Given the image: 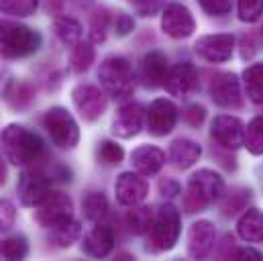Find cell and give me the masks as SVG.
I'll use <instances>...</instances> for the list:
<instances>
[{
	"instance_id": "obj_1",
	"label": "cell",
	"mask_w": 263,
	"mask_h": 261,
	"mask_svg": "<svg viewBox=\"0 0 263 261\" xmlns=\"http://www.w3.org/2000/svg\"><path fill=\"white\" fill-rule=\"evenodd\" d=\"M4 157L18 167H33L45 157V145L41 137L23 125H8L0 135Z\"/></svg>"
},
{
	"instance_id": "obj_2",
	"label": "cell",
	"mask_w": 263,
	"mask_h": 261,
	"mask_svg": "<svg viewBox=\"0 0 263 261\" xmlns=\"http://www.w3.org/2000/svg\"><path fill=\"white\" fill-rule=\"evenodd\" d=\"M182 233V216L174 204H163L151 220L149 231L145 233L147 245L145 249L151 253H163L176 247Z\"/></svg>"
},
{
	"instance_id": "obj_3",
	"label": "cell",
	"mask_w": 263,
	"mask_h": 261,
	"mask_svg": "<svg viewBox=\"0 0 263 261\" xmlns=\"http://www.w3.org/2000/svg\"><path fill=\"white\" fill-rule=\"evenodd\" d=\"M41 33L16 23V21H0V58L4 60H23L39 51Z\"/></svg>"
},
{
	"instance_id": "obj_4",
	"label": "cell",
	"mask_w": 263,
	"mask_h": 261,
	"mask_svg": "<svg viewBox=\"0 0 263 261\" xmlns=\"http://www.w3.org/2000/svg\"><path fill=\"white\" fill-rule=\"evenodd\" d=\"M224 196V182L212 170H198L190 176L186 192H184V210L188 214L202 212L212 202Z\"/></svg>"
},
{
	"instance_id": "obj_5",
	"label": "cell",
	"mask_w": 263,
	"mask_h": 261,
	"mask_svg": "<svg viewBox=\"0 0 263 261\" xmlns=\"http://www.w3.org/2000/svg\"><path fill=\"white\" fill-rule=\"evenodd\" d=\"M98 80L106 96H110L112 100H127L135 90L133 65L121 55H110L100 64Z\"/></svg>"
},
{
	"instance_id": "obj_6",
	"label": "cell",
	"mask_w": 263,
	"mask_h": 261,
	"mask_svg": "<svg viewBox=\"0 0 263 261\" xmlns=\"http://www.w3.org/2000/svg\"><path fill=\"white\" fill-rule=\"evenodd\" d=\"M43 127L53 145H58L60 149H73L80 141V127L76 119L62 106H53L45 113Z\"/></svg>"
},
{
	"instance_id": "obj_7",
	"label": "cell",
	"mask_w": 263,
	"mask_h": 261,
	"mask_svg": "<svg viewBox=\"0 0 263 261\" xmlns=\"http://www.w3.org/2000/svg\"><path fill=\"white\" fill-rule=\"evenodd\" d=\"M73 218V202L71 198L64 192H49V196L35 206V220L43 229H53L62 222H67Z\"/></svg>"
},
{
	"instance_id": "obj_8",
	"label": "cell",
	"mask_w": 263,
	"mask_h": 261,
	"mask_svg": "<svg viewBox=\"0 0 263 261\" xmlns=\"http://www.w3.org/2000/svg\"><path fill=\"white\" fill-rule=\"evenodd\" d=\"M16 192L23 206H39L51 192V176L45 174L41 167L33 165L21 174Z\"/></svg>"
},
{
	"instance_id": "obj_9",
	"label": "cell",
	"mask_w": 263,
	"mask_h": 261,
	"mask_svg": "<svg viewBox=\"0 0 263 261\" xmlns=\"http://www.w3.org/2000/svg\"><path fill=\"white\" fill-rule=\"evenodd\" d=\"M71 100H73V106L78 108L80 117L88 123H94L96 119H100L108 106L106 92L100 90L98 86H92V84L76 86L71 92Z\"/></svg>"
},
{
	"instance_id": "obj_10",
	"label": "cell",
	"mask_w": 263,
	"mask_h": 261,
	"mask_svg": "<svg viewBox=\"0 0 263 261\" xmlns=\"http://www.w3.org/2000/svg\"><path fill=\"white\" fill-rule=\"evenodd\" d=\"M161 31L172 39H188L196 31V21L184 4L172 2L161 10Z\"/></svg>"
},
{
	"instance_id": "obj_11",
	"label": "cell",
	"mask_w": 263,
	"mask_h": 261,
	"mask_svg": "<svg viewBox=\"0 0 263 261\" xmlns=\"http://www.w3.org/2000/svg\"><path fill=\"white\" fill-rule=\"evenodd\" d=\"M145 123L151 135L155 137H165L170 135L176 123H178V108L172 100L165 98H157L149 104L147 113H145Z\"/></svg>"
},
{
	"instance_id": "obj_12",
	"label": "cell",
	"mask_w": 263,
	"mask_h": 261,
	"mask_svg": "<svg viewBox=\"0 0 263 261\" xmlns=\"http://www.w3.org/2000/svg\"><path fill=\"white\" fill-rule=\"evenodd\" d=\"M235 47V37L229 33L220 35H204L194 43V51L208 64H224L231 60Z\"/></svg>"
},
{
	"instance_id": "obj_13",
	"label": "cell",
	"mask_w": 263,
	"mask_h": 261,
	"mask_svg": "<svg viewBox=\"0 0 263 261\" xmlns=\"http://www.w3.org/2000/svg\"><path fill=\"white\" fill-rule=\"evenodd\" d=\"M208 94L214 104L222 108H241L243 106V94H241V84L235 73H218L212 78Z\"/></svg>"
},
{
	"instance_id": "obj_14",
	"label": "cell",
	"mask_w": 263,
	"mask_h": 261,
	"mask_svg": "<svg viewBox=\"0 0 263 261\" xmlns=\"http://www.w3.org/2000/svg\"><path fill=\"white\" fill-rule=\"evenodd\" d=\"M210 135L222 149H239L245 145V125L231 115H220L212 121Z\"/></svg>"
},
{
	"instance_id": "obj_15",
	"label": "cell",
	"mask_w": 263,
	"mask_h": 261,
	"mask_svg": "<svg viewBox=\"0 0 263 261\" xmlns=\"http://www.w3.org/2000/svg\"><path fill=\"white\" fill-rule=\"evenodd\" d=\"M115 194L123 206H137L149 194V184L139 172H125L115 182Z\"/></svg>"
},
{
	"instance_id": "obj_16",
	"label": "cell",
	"mask_w": 263,
	"mask_h": 261,
	"mask_svg": "<svg viewBox=\"0 0 263 261\" xmlns=\"http://www.w3.org/2000/svg\"><path fill=\"white\" fill-rule=\"evenodd\" d=\"M145 108L139 102H127L117 110V117L112 121V135L121 139H131L139 135L145 123Z\"/></svg>"
},
{
	"instance_id": "obj_17",
	"label": "cell",
	"mask_w": 263,
	"mask_h": 261,
	"mask_svg": "<svg viewBox=\"0 0 263 261\" xmlns=\"http://www.w3.org/2000/svg\"><path fill=\"white\" fill-rule=\"evenodd\" d=\"M163 86L172 96H190L198 88V69L190 62L176 64L170 67Z\"/></svg>"
},
{
	"instance_id": "obj_18",
	"label": "cell",
	"mask_w": 263,
	"mask_h": 261,
	"mask_svg": "<svg viewBox=\"0 0 263 261\" xmlns=\"http://www.w3.org/2000/svg\"><path fill=\"white\" fill-rule=\"evenodd\" d=\"M216 241V231L210 220H198L190 227L188 233V253L194 259H204Z\"/></svg>"
},
{
	"instance_id": "obj_19",
	"label": "cell",
	"mask_w": 263,
	"mask_h": 261,
	"mask_svg": "<svg viewBox=\"0 0 263 261\" xmlns=\"http://www.w3.org/2000/svg\"><path fill=\"white\" fill-rule=\"evenodd\" d=\"M112 249H115V231L108 225H100V222L84 237L82 243V251L94 259L106 257Z\"/></svg>"
},
{
	"instance_id": "obj_20",
	"label": "cell",
	"mask_w": 263,
	"mask_h": 261,
	"mask_svg": "<svg viewBox=\"0 0 263 261\" xmlns=\"http://www.w3.org/2000/svg\"><path fill=\"white\" fill-rule=\"evenodd\" d=\"M131 163L141 176H155L165 165V153L155 145H141L131 153Z\"/></svg>"
},
{
	"instance_id": "obj_21",
	"label": "cell",
	"mask_w": 263,
	"mask_h": 261,
	"mask_svg": "<svg viewBox=\"0 0 263 261\" xmlns=\"http://www.w3.org/2000/svg\"><path fill=\"white\" fill-rule=\"evenodd\" d=\"M170 65L161 51H149L141 62V80L147 88H159L165 84Z\"/></svg>"
},
{
	"instance_id": "obj_22",
	"label": "cell",
	"mask_w": 263,
	"mask_h": 261,
	"mask_svg": "<svg viewBox=\"0 0 263 261\" xmlns=\"http://www.w3.org/2000/svg\"><path fill=\"white\" fill-rule=\"evenodd\" d=\"M200 155H202V149H200V145H198L196 141H192V139L180 137V139H176L170 145V159H172V163L178 170L192 167L200 159Z\"/></svg>"
},
{
	"instance_id": "obj_23",
	"label": "cell",
	"mask_w": 263,
	"mask_h": 261,
	"mask_svg": "<svg viewBox=\"0 0 263 261\" xmlns=\"http://www.w3.org/2000/svg\"><path fill=\"white\" fill-rule=\"evenodd\" d=\"M237 231L241 235V239L249 241V243H259L263 241V212L257 208H251L247 210L239 225H237Z\"/></svg>"
},
{
	"instance_id": "obj_24",
	"label": "cell",
	"mask_w": 263,
	"mask_h": 261,
	"mask_svg": "<svg viewBox=\"0 0 263 261\" xmlns=\"http://www.w3.org/2000/svg\"><path fill=\"white\" fill-rule=\"evenodd\" d=\"M243 86H245V94L251 102L261 104L263 102V64L249 65L243 71Z\"/></svg>"
},
{
	"instance_id": "obj_25",
	"label": "cell",
	"mask_w": 263,
	"mask_h": 261,
	"mask_svg": "<svg viewBox=\"0 0 263 261\" xmlns=\"http://www.w3.org/2000/svg\"><path fill=\"white\" fill-rule=\"evenodd\" d=\"M80 235H82V229H80V222L76 218H71L67 222H62V225H58L53 229H49V241L53 245L62 247V249L71 247L80 239Z\"/></svg>"
},
{
	"instance_id": "obj_26",
	"label": "cell",
	"mask_w": 263,
	"mask_h": 261,
	"mask_svg": "<svg viewBox=\"0 0 263 261\" xmlns=\"http://www.w3.org/2000/svg\"><path fill=\"white\" fill-rule=\"evenodd\" d=\"M4 100L12 108L23 110L33 102V88L27 82H10L4 90Z\"/></svg>"
},
{
	"instance_id": "obj_27",
	"label": "cell",
	"mask_w": 263,
	"mask_h": 261,
	"mask_svg": "<svg viewBox=\"0 0 263 261\" xmlns=\"http://www.w3.org/2000/svg\"><path fill=\"white\" fill-rule=\"evenodd\" d=\"M84 216L92 222H100L108 214V200L102 192H88L82 200Z\"/></svg>"
},
{
	"instance_id": "obj_28",
	"label": "cell",
	"mask_w": 263,
	"mask_h": 261,
	"mask_svg": "<svg viewBox=\"0 0 263 261\" xmlns=\"http://www.w3.org/2000/svg\"><path fill=\"white\" fill-rule=\"evenodd\" d=\"M53 29L58 39L67 47H73L82 37V25L71 16H58L53 23Z\"/></svg>"
},
{
	"instance_id": "obj_29",
	"label": "cell",
	"mask_w": 263,
	"mask_h": 261,
	"mask_svg": "<svg viewBox=\"0 0 263 261\" xmlns=\"http://www.w3.org/2000/svg\"><path fill=\"white\" fill-rule=\"evenodd\" d=\"M94 47H92V41H78L73 47H71V53H69V65L76 73H84L86 69H90V65L94 64Z\"/></svg>"
},
{
	"instance_id": "obj_30",
	"label": "cell",
	"mask_w": 263,
	"mask_h": 261,
	"mask_svg": "<svg viewBox=\"0 0 263 261\" xmlns=\"http://www.w3.org/2000/svg\"><path fill=\"white\" fill-rule=\"evenodd\" d=\"M27 255H29V243L23 235H12L0 241V259H25Z\"/></svg>"
},
{
	"instance_id": "obj_31",
	"label": "cell",
	"mask_w": 263,
	"mask_h": 261,
	"mask_svg": "<svg viewBox=\"0 0 263 261\" xmlns=\"http://www.w3.org/2000/svg\"><path fill=\"white\" fill-rule=\"evenodd\" d=\"M153 214L155 212L151 208H147V206H141V204L131 206V210L127 214V225H129L131 233H135V235H145L149 231V227H151Z\"/></svg>"
},
{
	"instance_id": "obj_32",
	"label": "cell",
	"mask_w": 263,
	"mask_h": 261,
	"mask_svg": "<svg viewBox=\"0 0 263 261\" xmlns=\"http://www.w3.org/2000/svg\"><path fill=\"white\" fill-rule=\"evenodd\" d=\"M245 147L251 155H263V117H255L245 129Z\"/></svg>"
},
{
	"instance_id": "obj_33",
	"label": "cell",
	"mask_w": 263,
	"mask_h": 261,
	"mask_svg": "<svg viewBox=\"0 0 263 261\" xmlns=\"http://www.w3.org/2000/svg\"><path fill=\"white\" fill-rule=\"evenodd\" d=\"M110 27V14L106 8H98L94 10L92 18H90V41L92 43H102L106 39Z\"/></svg>"
},
{
	"instance_id": "obj_34",
	"label": "cell",
	"mask_w": 263,
	"mask_h": 261,
	"mask_svg": "<svg viewBox=\"0 0 263 261\" xmlns=\"http://www.w3.org/2000/svg\"><path fill=\"white\" fill-rule=\"evenodd\" d=\"M96 157H98V161H100L102 165L112 167V165H119V163L125 159V151H123V147H121L119 143H115V141H102V143H98Z\"/></svg>"
},
{
	"instance_id": "obj_35",
	"label": "cell",
	"mask_w": 263,
	"mask_h": 261,
	"mask_svg": "<svg viewBox=\"0 0 263 261\" xmlns=\"http://www.w3.org/2000/svg\"><path fill=\"white\" fill-rule=\"evenodd\" d=\"M41 0H0V12L10 16H31L35 14Z\"/></svg>"
},
{
	"instance_id": "obj_36",
	"label": "cell",
	"mask_w": 263,
	"mask_h": 261,
	"mask_svg": "<svg viewBox=\"0 0 263 261\" xmlns=\"http://www.w3.org/2000/svg\"><path fill=\"white\" fill-rule=\"evenodd\" d=\"M237 12L243 23H255L263 14V0H237Z\"/></svg>"
},
{
	"instance_id": "obj_37",
	"label": "cell",
	"mask_w": 263,
	"mask_h": 261,
	"mask_svg": "<svg viewBox=\"0 0 263 261\" xmlns=\"http://www.w3.org/2000/svg\"><path fill=\"white\" fill-rule=\"evenodd\" d=\"M247 200H249V190H233V194L227 196V200H224V204H222V214H224V216L237 214L239 210L245 208Z\"/></svg>"
},
{
	"instance_id": "obj_38",
	"label": "cell",
	"mask_w": 263,
	"mask_h": 261,
	"mask_svg": "<svg viewBox=\"0 0 263 261\" xmlns=\"http://www.w3.org/2000/svg\"><path fill=\"white\" fill-rule=\"evenodd\" d=\"M14 220H16V208H14V204L10 200L0 198V235H4L6 231H10L12 225H14Z\"/></svg>"
},
{
	"instance_id": "obj_39",
	"label": "cell",
	"mask_w": 263,
	"mask_h": 261,
	"mask_svg": "<svg viewBox=\"0 0 263 261\" xmlns=\"http://www.w3.org/2000/svg\"><path fill=\"white\" fill-rule=\"evenodd\" d=\"M198 4L210 16H224L233 8V0H198Z\"/></svg>"
},
{
	"instance_id": "obj_40",
	"label": "cell",
	"mask_w": 263,
	"mask_h": 261,
	"mask_svg": "<svg viewBox=\"0 0 263 261\" xmlns=\"http://www.w3.org/2000/svg\"><path fill=\"white\" fill-rule=\"evenodd\" d=\"M163 8H165V0H139L135 4V10L141 16H155Z\"/></svg>"
},
{
	"instance_id": "obj_41",
	"label": "cell",
	"mask_w": 263,
	"mask_h": 261,
	"mask_svg": "<svg viewBox=\"0 0 263 261\" xmlns=\"http://www.w3.org/2000/svg\"><path fill=\"white\" fill-rule=\"evenodd\" d=\"M206 119V108L202 104H190L186 110H184V121L190 125V127H200Z\"/></svg>"
},
{
	"instance_id": "obj_42",
	"label": "cell",
	"mask_w": 263,
	"mask_h": 261,
	"mask_svg": "<svg viewBox=\"0 0 263 261\" xmlns=\"http://www.w3.org/2000/svg\"><path fill=\"white\" fill-rule=\"evenodd\" d=\"M112 25H115V33L119 37H127L133 29H135V21H133V16H129L127 12H117Z\"/></svg>"
},
{
	"instance_id": "obj_43",
	"label": "cell",
	"mask_w": 263,
	"mask_h": 261,
	"mask_svg": "<svg viewBox=\"0 0 263 261\" xmlns=\"http://www.w3.org/2000/svg\"><path fill=\"white\" fill-rule=\"evenodd\" d=\"M159 192L163 196H167V198H174V196L180 194V184L178 182H174V180H161L159 182Z\"/></svg>"
},
{
	"instance_id": "obj_44",
	"label": "cell",
	"mask_w": 263,
	"mask_h": 261,
	"mask_svg": "<svg viewBox=\"0 0 263 261\" xmlns=\"http://www.w3.org/2000/svg\"><path fill=\"white\" fill-rule=\"evenodd\" d=\"M233 259H251V261H259L263 259V255L255 249H249V247H243V249H235L233 251Z\"/></svg>"
},
{
	"instance_id": "obj_45",
	"label": "cell",
	"mask_w": 263,
	"mask_h": 261,
	"mask_svg": "<svg viewBox=\"0 0 263 261\" xmlns=\"http://www.w3.org/2000/svg\"><path fill=\"white\" fill-rule=\"evenodd\" d=\"M6 182V167H4V161L0 159V186Z\"/></svg>"
},
{
	"instance_id": "obj_46",
	"label": "cell",
	"mask_w": 263,
	"mask_h": 261,
	"mask_svg": "<svg viewBox=\"0 0 263 261\" xmlns=\"http://www.w3.org/2000/svg\"><path fill=\"white\" fill-rule=\"evenodd\" d=\"M127 2H131L133 6H135V4H137V2H139V0H127Z\"/></svg>"
}]
</instances>
